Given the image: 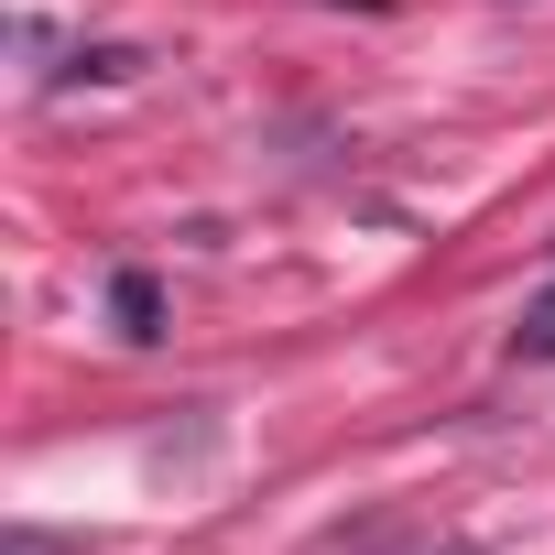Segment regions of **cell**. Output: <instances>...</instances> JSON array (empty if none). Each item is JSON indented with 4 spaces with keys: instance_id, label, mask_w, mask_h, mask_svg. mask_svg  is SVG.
I'll use <instances>...</instances> for the list:
<instances>
[{
    "instance_id": "obj_1",
    "label": "cell",
    "mask_w": 555,
    "mask_h": 555,
    "mask_svg": "<svg viewBox=\"0 0 555 555\" xmlns=\"http://www.w3.org/2000/svg\"><path fill=\"white\" fill-rule=\"evenodd\" d=\"M109 306H120V338H164V284H153V272H120Z\"/></svg>"
},
{
    "instance_id": "obj_2",
    "label": "cell",
    "mask_w": 555,
    "mask_h": 555,
    "mask_svg": "<svg viewBox=\"0 0 555 555\" xmlns=\"http://www.w3.org/2000/svg\"><path fill=\"white\" fill-rule=\"evenodd\" d=\"M360 12H382V0H360Z\"/></svg>"
}]
</instances>
